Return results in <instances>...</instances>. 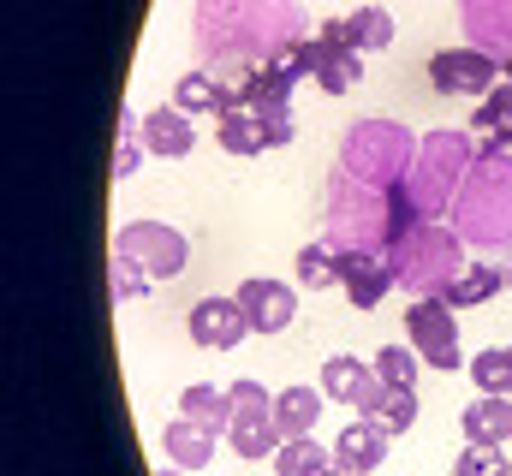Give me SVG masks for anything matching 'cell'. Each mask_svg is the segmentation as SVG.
Instances as JSON below:
<instances>
[{
    "label": "cell",
    "instance_id": "obj_2",
    "mask_svg": "<svg viewBox=\"0 0 512 476\" xmlns=\"http://www.w3.org/2000/svg\"><path fill=\"white\" fill-rule=\"evenodd\" d=\"M114 250H120V256H131L149 280L179 274V268H185V256H191V244L173 233L167 221H126V227L114 233Z\"/></svg>",
    "mask_w": 512,
    "mask_h": 476
},
{
    "label": "cell",
    "instance_id": "obj_29",
    "mask_svg": "<svg viewBox=\"0 0 512 476\" xmlns=\"http://www.w3.org/2000/svg\"><path fill=\"white\" fill-rule=\"evenodd\" d=\"M155 476H185V465H173V459H167V465H161Z\"/></svg>",
    "mask_w": 512,
    "mask_h": 476
},
{
    "label": "cell",
    "instance_id": "obj_16",
    "mask_svg": "<svg viewBox=\"0 0 512 476\" xmlns=\"http://www.w3.org/2000/svg\"><path fill=\"white\" fill-rule=\"evenodd\" d=\"M173 108H179V114H215L221 119V108H227V84L209 78V72H185V78L173 84Z\"/></svg>",
    "mask_w": 512,
    "mask_h": 476
},
{
    "label": "cell",
    "instance_id": "obj_30",
    "mask_svg": "<svg viewBox=\"0 0 512 476\" xmlns=\"http://www.w3.org/2000/svg\"><path fill=\"white\" fill-rule=\"evenodd\" d=\"M316 476H346V471H340V465H334V459H328V465H322V471H316Z\"/></svg>",
    "mask_w": 512,
    "mask_h": 476
},
{
    "label": "cell",
    "instance_id": "obj_22",
    "mask_svg": "<svg viewBox=\"0 0 512 476\" xmlns=\"http://www.w3.org/2000/svg\"><path fill=\"white\" fill-rule=\"evenodd\" d=\"M465 369H471V381L483 393H512V346H489V352L471 357Z\"/></svg>",
    "mask_w": 512,
    "mask_h": 476
},
{
    "label": "cell",
    "instance_id": "obj_19",
    "mask_svg": "<svg viewBox=\"0 0 512 476\" xmlns=\"http://www.w3.org/2000/svg\"><path fill=\"white\" fill-rule=\"evenodd\" d=\"M364 417H370V423H382L387 435H405V429L417 423V393H411V387H382V393H376V405H370Z\"/></svg>",
    "mask_w": 512,
    "mask_h": 476
},
{
    "label": "cell",
    "instance_id": "obj_9",
    "mask_svg": "<svg viewBox=\"0 0 512 476\" xmlns=\"http://www.w3.org/2000/svg\"><path fill=\"white\" fill-rule=\"evenodd\" d=\"M322 36L340 42V48H358V54H370V48H393V12H382V6H358L352 18H328Z\"/></svg>",
    "mask_w": 512,
    "mask_h": 476
},
{
    "label": "cell",
    "instance_id": "obj_33",
    "mask_svg": "<svg viewBox=\"0 0 512 476\" xmlns=\"http://www.w3.org/2000/svg\"><path fill=\"white\" fill-rule=\"evenodd\" d=\"M507 286H512V274H507Z\"/></svg>",
    "mask_w": 512,
    "mask_h": 476
},
{
    "label": "cell",
    "instance_id": "obj_3",
    "mask_svg": "<svg viewBox=\"0 0 512 476\" xmlns=\"http://www.w3.org/2000/svg\"><path fill=\"white\" fill-rule=\"evenodd\" d=\"M429 78L441 96H489L495 78H501V60L483 54V48H441L429 60Z\"/></svg>",
    "mask_w": 512,
    "mask_h": 476
},
{
    "label": "cell",
    "instance_id": "obj_27",
    "mask_svg": "<svg viewBox=\"0 0 512 476\" xmlns=\"http://www.w3.org/2000/svg\"><path fill=\"white\" fill-rule=\"evenodd\" d=\"M453 476H512V465H507L501 447H477V441H465V453L453 459Z\"/></svg>",
    "mask_w": 512,
    "mask_h": 476
},
{
    "label": "cell",
    "instance_id": "obj_32",
    "mask_svg": "<svg viewBox=\"0 0 512 476\" xmlns=\"http://www.w3.org/2000/svg\"><path fill=\"white\" fill-rule=\"evenodd\" d=\"M364 6H382V0H364Z\"/></svg>",
    "mask_w": 512,
    "mask_h": 476
},
{
    "label": "cell",
    "instance_id": "obj_18",
    "mask_svg": "<svg viewBox=\"0 0 512 476\" xmlns=\"http://www.w3.org/2000/svg\"><path fill=\"white\" fill-rule=\"evenodd\" d=\"M215 137H221V149H227V155H262V149H268V131H262V119H256L251 108L221 114Z\"/></svg>",
    "mask_w": 512,
    "mask_h": 476
},
{
    "label": "cell",
    "instance_id": "obj_12",
    "mask_svg": "<svg viewBox=\"0 0 512 476\" xmlns=\"http://www.w3.org/2000/svg\"><path fill=\"white\" fill-rule=\"evenodd\" d=\"M471 131L483 137V143H477V155H483V161L507 149V143H512V84L489 90V102H477V114H471Z\"/></svg>",
    "mask_w": 512,
    "mask_h": 476
},
{
    "label": "cell",
    "instance_id": "obj_31",
    "mask_svg": "<svg viewBox=\"0 0 512 476\" xmlns=\"http://www.w3.org/2000/svg\"><path fill=\"white\" fill-rule=\"evenodd\" d=\"M501 66H507V78H512V54H507V60H501Z\"/></svg>",
    "mask_w": 512,
    "mask_h": 476
},
{
    "label": "cell",
    "instance_id": "obj_17",
    "mask_svg": "<svg viewBox=\"0 0 512 476\" xmlns=\"http://www.w3.org/2000/svg\"><path fill=\"white\" fill-rule=\"evenodd\" d=\"M179 417H191V423H203V429H227L233 423V399L221 393V387H185L179 393Z\"/></svg>",
    "mask_w": 512,
    "mask_h": 476
},
{
    "label": "cell",
    "instance_id": "obj_11",
    "mask_svg": "<svg viewBox=\"0 0 512 476\" xmlns=\"http://www.w3.org/2000/svg\"><path fill=\"white\" fill-rule=\"evenodd\" d=\"M191 143H197L191 114H179L173 102L143 114V149H149V155H161V161H179V155H191Z\"/></svg>",
    "mask_w": 512,
    "mask_h": 476
},
{
    "label": "cell",
    "instance_id": "obj_20",
    "mask_svg": "<svg viewBox=\"0 0 512 476\" xmlns=\"http://www.w3.org/2000/svg\"><path fill=\"white\" fill-rule=\"evenodd\" d=\"M328 459H334V453H322L316 435H298V441H280V453H274V476H316Z\"/></svg>",
    "mask_w": 512,
    "mask_h": 476
},
{
    "label": "cell",
    "instance_id": "obj_28",
    "mask_svg": "<svg viewBox=\"0 0 512 476\" xmlns=\"http://www.w3.org/2000/svg\"><path fill=\"white\" fill-rule=\"evenodd\" d=\"M108 280H114V298H120V304H131V298L149 292V274H143L131 256H120V250H114V262H108Z\"/></svg>",
    "mask_w": 512,
    "mask_h": 476
},
{
    "label": "cell",
    "instance_id": "obj_13",
    "mask_svg": "<svg viewBox=\"0 0 512 476\" xmlns=\"http://www.w3.org/2000/svg\"><path fill=\"white\" fill-rule=\"evenodd\" d=\"M322 387H286V393H274V429L286 435V441H298V435H310L316 429V417H322Z\"/></svg>",
    "mask_w": 512,
    "mask_h": 476
},
{
    "label": "cell",
    "instance_id": "obj_14",
    "mask_svg": "<svg viewBox=\"0 0 512 476\" xmlns=\"http://www.w3.org/2000/svg\"><path fill=\"white\" fill-rule=\"evenodd\" d=\"M161 453H167L173 465H185V471H203V465L215 459V429H203V423L179 417V423H167V429H161Z\"/></svg>",
    "mask_w": 512,
    "mask_h": 476
},
{
    "label": "cell",
    "instance_id": "obj_10",
    "mask_svg": "<svg viewBox=\"0 0 512 476\" xmlns=\"http://www.w3.org/2000/svg\"><path fill=\"white\" fill-rule=\"evenodd\" d=\"M459 429H465V441H477V447H501L512 435V393H477V399L465 405Z\"/></svg>",
    "mask_w": 512,
    "mask_h": 476
},
{
    "label": "cell",
    "instance_id": "obj_21",
    "mask_svg": "<svg viewBox=\"0 0 512 476\" xmlns=\"http://www.w3.org/2000/svg\"><path fill=\"white\" fill-rule=\"evenodd\" d=\"M227 399H233V423H274V393H268L262 381H251V375L233 381ZM233 423H227V429H233Z\"/></svg>",
    "mask_w": 512,
    "mask_h": 476
},
{
    "label": "cell",
    "instance_id": "obj_23",
    "mask_svg": "<svg viewBox=\"0 0 512 476\" xmlns=\"http://www.w3.org/2000/svg\"><path fill=\"white\" fill-rule=\"evenodd\" d=\"M227 441H233V453H239V459H274L286 435H280L274 423H233V429H227Z\"/></svg>",
    "mask_w": 512,
    "mask_h": 476
},
{
    "label": "cell",
    "instance_id": "obj_5",
    "mask_svg": "<svg viewBox=\"0 0 512 476\" xmlns=\"http://www.w3.org/2000/svg\"><path fill=\"white\" fill-rule=\"evenodd\" d=\"M382 387L387 381L376 375V363H364V357H328V363H322V393H328L334 405H352L358 417L376 405Z\"/></svg>",
    "mask_w": 512,
    "mask_h": 476
},
{
    "label": "cell",
    "instance_id": "obj_8",
    "mask_svg": "<svg viewBox=\"0 0 512 476\" xmlns=\"http://www.w3.org/2000/svg\"><path fill=\"white\" fill-rule=\"evenodd\" d=\"M387 441H393V435H387L382 423L358 417V423L340 429V441H334V465H340L346 476H370L387 459Z\"/></svg>",
    "mask_w": 512,
    "mask_h": 476
},
{
    "label": "cell",
    "instance_id": "obj_4",
    "mask_svg": "<svg viewBox=\"0 0 512 476\" xmlns=\"http://www.w3.org/2000/svg\"><path fill=\"white\" fill-rule=\"evenodd\" d=\"M298 60H304V72L328 90V96H346L358 78H364V60H358V48H340V42H328V36H310V42H298Z\"/></svg>",
    "mask_w": 512,
    "mask_h": 476
},
{
    "label": "cell",
    "instance_id": "obj_7",
    "mask_svg": "<svg viewBox=\"0 0 512 476\" xmlns=\"http://www.w3.org/2000/svg\"><path fill=\"white\" fill-rule=\"evenodd\" d=\"M245 334H251V322H245L239 298H203V304L191 310V340L209 346V352H233Z\"/></svg>",
    "mask_w": 512,
    "mask_h": 476
},
{
    "label": "cell",
    "instance_id": "obj_6",
    "mask_svg": "<svg viewBox=\"0 0 512 476\" xmlns=\"http://www.w3.org/2000/svg\"><path fill=\"white\" fill-rule=\"evenodd\" d=\"M239 310H245L251 334H280L298 316V292L280 286V280H245L239 286Z\"/></svg>",
    "mask_w": 512,
    "mask_h": 476
},
{
    "label": "cell",
    "instance_id": "obj_15",
    "mask_svg": "<svg viewBox=\"0 0 512 476\" xmlns=\"http://www.w3.org/2000/svg\"><path fill=\"white\" fill-rule=\"evenodd\" d=\"M501 286H507V274H501L495 262H477V268H459V274L441 286V298H447L453 310H471V304H489Z\"/></svg>",
    "mask_w": 512,
    "mask_h": 476
},
{
    "label": "cell",
    "instance_id": "obj_26",
    "mask_svg": "<svg viewBox=\"0 0 512 476\" xmlns=\"http://www.w3.org/2000/svg\"><path fill=\"white\" fill-rule=\"evenodd\" d=\"M417 363H423V357L411 352V346H382V352H376V375H382L387 387H411V393H417Z\"/></svg>",
    "mask_w": 512,
    "mask_h": 476
},
{
    "label": "cell",
    "instance_id": "obj_25",
    "mask_svg": "<svg viewBox=\"0 0 512 476\" xmlns=\"http://www.w3.org/2000/svg\"><path fill=\"white\" fill-rule=\"evenodd\" d=\"M298 286H340V274H334V244H304L298 250Z\"/></svg>",
    "mask_w": 512,
    "mask_h": 476
},
{
    "label": "cell",
    "instance_id": "obj_1",
    "mask_svg": "<svg viewBox=\"0 0 512 476\" xmlns=\"http://www.w3.org/2000/svg\"><path fill=\"white\" fill-rule=\"evenodd\" d=\"M405 334H411V352L423 357V363H435V369H459V363H465L453 304H447L441 292H429V298H417V304L405 310Z\"/></svg>",
    "mask_w": 512,
    "mask_h": 476
},
{
    "label": "cell",
    "instance_id": "obj_24",
    "mask_svg": "<svg viewBox=\"0 0 512 476\" xmlns=\"http://www.w3.org/2000/svg\"><path fill=\"white\" fill-rule=\"evenodd\" d=\"M393 280H399V274H393V262L382 256V262H370V268H364V274L346 286V298H352L358 310H376V304L387 298V286H393Z\"/></svg>",
    "mask_w": 512,
    "mask_h": 476
}]
</instances>
